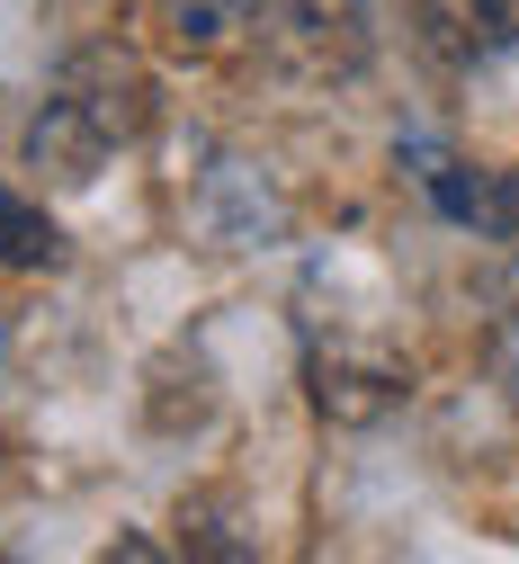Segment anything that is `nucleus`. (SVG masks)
I'll return each instance as SVG.
<instances>
[{
    "label": "nucleus",
    "mask_w": 519,
    "mask_h": 564,
    "mask_svg": "<svg viewBox=\"0 0 519 564\" xmlns=\"http://www.w3.org/2000/svg\"><path fill=\"white\" fill-rule=\"evenodd\" d=\"M153 126V82H143V63L117 54V45H90L72 54L45 108L28 117V171L54 180V188H90L134 134Z\"/></svg>",
    "instance_id": "nucleus-1"
},
{
    "label": "nucleus",
    "mask_w": 519,
    "mask_h": 564,
    "mask_svg": "<svg viewBox=\"0 0 519 564\" xmlns=\"http://www.w3.org/2000/svg\"><path fill=\"white\" fill-rule=\"evenodd\" d=\"M242 45L295 82H340L367 63V0H242Z\"/></svg>",
    "instance_id": "nucleus-2"
},
{
    "label": "nucleus",
    "mask_w": 519,
    "mask_h": 564,
    "mask_svg": "<svg viewBox=\"0 0 519 564\" xmlns=\"http://www.w3.org/2000/svg\"><path fill=\"white\" fill-rule=\"evenodd\" d=\"M403 162H412L421 197H430L448 225H466L475 242H510V234H519V171L466 162V153H448V144H430V134H412Z\"/></svg>",
    "instance_id": "nucleus-3"
},
{
    "label": "nucleus",
    "mask_w": 519,
    "mask_h": 564,
    "mask_svg": "<svg viewBox=\"0 0 519 564\" xmlns=\"http://www.w3.org/2000/svg\"><path fill=\"white\" fill-rule=\"evenodd\" d=\"M421 36L448 63H501L519 54V0H421Z\"/></svg>",
    "instance_id": "nucleus-4"
},
{
    "label": "nucleus",
    "mask_w": 519,
    "mask_h": 564,
    "mask_svg": "<svg viewBox=\"0 0 519 564\" xmlns=\"http://www.w3.org/2000/svg\"><path fill=\"white\" fill-rule=\"evenodd\" d=\"M54 260H63L54 216H36L19 188H0V269H54Z\"/></svg>",
    "instance_id": "nucleus-5"
},
{
    "label": "nucleus",
    "mask_w": 519,
    "mask_h": 564,
    "mask_svg": "<svg viewBox=\"0 0 519 564\" xmlns=\"http://www.w3.org/2000/svg\"><path fill=\"white\" fill-rule=\"evenodd\" d=\"M493 359H501V377H510V394H519V269H510L501 314H493Z\"/></svg>",
    "instance_id": "nucleus-6"
}]
</instances>
